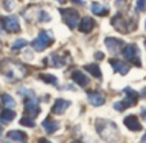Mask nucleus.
<instances>
[{"label":"nucleus","mask_w":146,"mask_h":143,"mask_svg":"<svg viewBox=\"0 0 146 143\" xmlns=\"http://www.w3.org/2000/svg\"><path fill=\"white\" fill-rule=\"evenodd\" d=\"M136 9L139 10V12H145L146 10V0H137Z\"/></svg>","instance_id":"c85d7f7f"},{"label":"nucleus","mask_w":146,"mask_h":143,"mask_svg":"<svg viewBox=\"0 0 146 143\" xmlns=\"http://www.w3.org/2000/svg\"><path fill=\"white\" fill-rule=\"evenodd\" d=\"M109 63L111 64V67H113L114 71L118 72V74H121V75H127L128 74L129 64L126 63V62L119 61V59H115V58H111L110 61H109Z\"/></svg>","instance_id":"9d476101"},{"label":"nucleus","mask_w":146,"mask_h":143,"mask_svg":"<svg viewBox=\"0 0 146 143\" xmlns=\"http://www.w3.org/2000/svg\"><path fill=\"white\" fill-rule=\"evenodd\" d=\"M72 80L76 83V84H78L80 87L85 88L86 85H88V83H90V79H88L87 76H86L85 74H83L82 71H80V70H76V71L72 72Z\"/></svg>","instance_id":"ddd939ff"},{"label":"nucleus","mask_w":146,"mask_h":143,"mask_svg":"<svg viewBox=\"0 0 146 143\" xmlns=\"http://www.w3.org/2000/svg\"><path fill=\"white\" fill-rule=\"evenodd\" d=\"M69 105H71V102H69V101H66V99L59 98V99L55 101V103H54L51 111H53L54 113H56V115H62V113L66 112V110L69 107Z\"/></svg>","instance_id":"4468645a"},{"label":"nucleus","mask_w":146,"mask_h":143,"mask_svg":"<svg viewBox=\"0 0 146 143\" xmlns=\"http://www.w3.org/2000/svg\"><path fill=\"white\" fill-rule=\"evenodd\" d=\"M117 1H122V0H117Z\"/></svg>","instance_id":"e433bc0d"},{"label":"nucleus","mask_w":146,"mask_h":143,"mask_svg":"<svg viewBox=\"0 0 146 143\" xmlns=\"http://www.w3.org/2000/svg\"><path fill=\"white\" fill-rule=\"evenodd\" d=\"M95 58L96 59H100V61H101V59H104V53H101V52H96V53H95Z\"/></svg>","instance_id":"c756f323"},{"label":"nucleus","mask_w":146,"mask_h":143,"mask_svg":"<svg viewBox=\"0 0 146 143\" xmlns=\"http://www.w3.org/2000/svg\"><path fill=\"white\" fill-rule=\"evenodd\" d=\"M124 93H126V98L122 102H115L114 103V108L117 111H124L126 108L131 107V106H135L139 101L140 94L136 92V90L131 89V88H126L124 89Z\"/></svg>","instance_id":"20e7f679"},{"label":"nucleus","mask_w":146,"mask_h":143,"mask_svg":"<svg viewBox=\"0 0 146 143\" xmlns=\"http://www.w3.org/2000/svg\"><path fill=\"white\" fill-rule=\"evenodd\" d=\"M14 117H15V112H14V111H12V108H7V110L3 111L0 120L4 121V123H9V121L14 120Z\"/></svg>","instance_id":"4be33fe9"},{"label":"nucleus","mask_w":146,"mask_h":143,"mask_svg":"<svg viewBox=\"0 0 146 143\" xmlns=\"http://www.w3.org/2000/svg\"><path fill=\"white\" fill-rule=\"evenodd\" d=\"M26 45H27V41H26L25 39H18V40H15L14 43H13L12 49L13 50H17V49H21V48H23V46H26Z\"/></svg>","instance_id":"a878e982"},{"label":"nucleus","mask_w":146,"mask_h":143,"mask_svg":"<svg viewBox=\"0 0 146 143\" xmlns=\"http://www.w3.org/2000/svg\"><path fill=\"white\" fill-rule=\"evenodd\" d=\"M141 141H142V142H146V133H145V136L141 138Z\"/></svg>","instance_id":"72a5a7b5"},{"label":"nucleus","mask_w":146,"mask_h":143,"mask_svg":"<svg viewBox=\"0 0 146 143\" xmlns=\"http://www.w3.org/2000/svg\"><path fill=\"white\" fill-rule=\"evenodd\" d=\"M19 123H21V125L28 126V128H33V126L36 125V124H35V120H33V117H31V116H28V115L23 116V117L21 119Z\"/></svg>","instance_id":"393cba45"},{"label":"nucleus","mask_w":146,"mask_h":143,"mask_svg":"<svg viewBox=\"0 0 146 143\" xmlns=\"http://www.w3.org/2000/svg\"><path fill=\"white\" fill-rule=\"evenodd\" d=\"M1 48H3V44H1V41H0V50H1Z\"/></svg>","instance_id":"f704fd0d"},{"label":"nucleus","mask_w":146,"mask_h":143,"mask_svg":"<svg viewBox=\"0 0 146 143\" xmlns=\"http://www.w3.org/2000/svg\"><path fill=\"white\" fill-rule=\"evenodd\" d=\"M91 10H92L94 14L100 15V17H105V15H108V13H109L108 8H105L101 4H98V3H94V4L91 5Z\"/></svg>","instance_id":"aec40b11"},{"label":"nucleus","mask_w":146,"mask_h":143,"mask_svg":"<svg viewBox=\"0 0 146 143\" xmlns=\"http://www.w3.org/2000/svg\"><path fill=\"white\" fill-rule=\"evenodd\" d=\"M8 138L10 141H15V142H25L27 141V134L21 130H12L8 133Z\"/></svg>","instance_id":"a211bd4d"},{"label":"nucleus","mask_w":146,"mask_h":143,"mask_svg":"<svg viewBox=\"0 0 146 143\" xmlns=\"http://www.w3.org/2000/svg\"><path fill=\"white\" fill-rule=\"evenodd\" d=\"M54 41V36L51 34V31H41L38 34V36L35 39V40L31 43L32 48L37 52H42L45 50L48 46H50Z\"/></svg>","instance_id":"7ed1b4c3"},{"label":"nucleus","mask_w":146,"mask_h":143,"mask_svg":"<svg viewBox=\"0 0 146 143\" xmlns=\"http://www.w3.org/2000/svg\"><path fill=\"white\" fill-rule=\"evenodd\" d=\"M124 125L132 132H140L142 128V125L140 124L139 119H137L136 115H129L124 119Z\"/></svg>","instance_id":"f8f14e48"},{"label":"nucleus","mask_w":146,"mask_h":143,"mask_svg":"<svg viewBox=\"0 0 146 143\" xmlns=\"http://www.w3.org/2000/svg\"><path fill=\"white\" fill-rule=\"evenodd\" d=\"M1 132H3V128H1V125H0V134H1Z\"/></svg>","instance_id":"c9c22d12"},{"label":"nucleus","mask_w":146,"mask_h":143,"mask_svg":"<svg viewBox=\"0 0 146 143\" xmlns=\"http://www.w3.org/2000/svg\"><path fill=\"white\" fill-rule=\"evenodd\" d=\"M50 19H51L50 14H49L48 12H45V10H41L40 15H38V21H40V22H49Z\"/></svg>","instance_id":"cd10ccee"},{"label":"nucleus","mask_w":146,"mask_h":143,"mask_svg":"<svg viewBox=\"0 0 146 143\" xmlns=\"http://www.w3.org/2000/svg\"><path fill=\"white\" fill-rule=\"evenodd\" d=\"M87 97H88V101L91 102V105L96 106V107L98 106H103L104 102H105V97L99 92H88Z\"/></svg>","instance_id":"2eb2a0df"},{"label":"nucleus","mask_w":146,"mask_h":143,"mask_svg":"<svg viewBox=\"0 0 146 143\" xmlns=\"http://www.w3.org/2000/svg\"><path fill=\"white\" fill-rule=\"evenodd\" d=\"M123 40L117 38H106L105 39V45L109 49V52L113 54H119L121 53V49L123 48Z\"/></svg>","instance_id":"1a4fd4ad"},{"label":"nucleus","mask_w":146,"mask_h":143,"mask_svg":"<svg viewBox=\"0 0 146 143\" xmlns=\"http://www.w3.org/2000/svg\"><path fill=\"white\" fill-rule=\"evenodd\" d=\"M42 126H44V129L46 130V133L53 134L54 132L58 130V128H59V123H56V121L51 120L50 117H48V119H45V120L42 121Z\"/></svg>","instance_id":"f3484780"},{"label":"nucleus","mask_w":146,"mask_h":143,"mask_svg":"<svg viewBox=\"0 0 146 143\" xmlns=\"http://www.w3.org/2000/svg\"><path fill=\"white\" fill-rule=\"evenodd\" d=\"M85 70L87 72H90L94 77H98V79H101V71H100V67H99L98 63H90V64H86Z\"/></svg>","instance_id":"412c9836"},{"label":"nucleus","mask_w":146,"mask_h":143,"mask_svg":"<svg viewBox=\"0 0 146 143\" xmlns=\"http://www.w3.org/2000/svg\"><path fill=\"white\" fill-rule=\"evenodd\" d=\"M140 95H141L142 98H146V88H145V89H142V92L140 93Z\"/></svg>","instance_id":"473e14b6"},{"label":"nucleus","mask_w":146,"mask_h":143,"mask_svg":"<svg viewBox=\"0 0 146 143\" xmlns=\"http://www.w3.org/2000/svg\"><path fill=\"white\" fill-rule=\"evenodd\" d=\"M3 7L7 12H12L13 8H14V0H4L3 1Z\"/></svg>","instance_id":"bb28decb"},{"label":"nucleus","mask_w":146,"mask_h":143,"mask_svg":"<svg viewBox=\"0 0 146 143\" xmlns=\"http://www.w3.org/2000/svg\"><path fill=\"white\" fill-rule=\"evenodd\" d=\"M50 63L53 67H56V68H60V67H63L64 64H66V58L62 56H59V54L56 53H53L50 56Z\"/></svg>","instance_id":"6ab92c4d"},{"label":"nucleus","mask_w":146,"mask_h":143,"mask_svg":"<svg viewBox=\"0 0 146 143\" xmlns=\"http://www.w3.org/2000/svg\"><path fill=\"white\" fill-rule=\"evenodd\" d=\"M141 117L146 121V107H144V108L141 110Z\"/></svg>","instance_id":"7c9ffc66"},{"label":"nucleus","mask_w":146,"mask_h":143,"mask_svg":"<svg viewBox=\"0 0 146 143\" xmlns=\"http://www.w3.org/2000/svg\"><path fill=\"white\" fill-rule=\"evenodd\" d=\"M96 130L100 134V137L105 141H117L119 138V130L115 123L104 119L96 120Z\"/></svg>","instance_id":"f257e3e1"},{"label":"nucleus","mask_w":146,"mask_h":143,"mask_svg":"<svg viewBox=\"0 0 146 143\" xmlns=\"http://www.w3.org/2000/svg\"><path fill=\"white\" fill-rule=\"evenodd\" d=\"M3 27L5 28V31L12 34H17L21 31V25L18 22V18L15 15H8L3 19Z\"/></svg>","instance_id":"6e6552de"},{"label":"nucleus","mask_w":146,"mask_h":143,"mask_svg":"<svg viewBox=\"0 0 146 143\" xmlns=\"http://www.w3.org/2000/svg\"><path fill=\"white\" fill-rule=\"evenodd\" d=\"M73 3H76V4H78V5H85V1L83 0H72Z\"/></svg>","instance_id":"2f4dec72"},{"label":"nucleus","mask_w":146,"mask_h":143,"mask_svg":"<svg viewBox=\"0 0 146 143\" xmlns=\"http://www.w3.org/2000/svg\"><path fill=\"white\" fill-rule=\"evenodd\" d=\"M62 17H63L64 22L68 25L69 28H76L78 25H80V14L76 9H72V8H66V9H59Z\"/></svg>","instance_id":"0eeeda50"},{"label":"nucleus","mask_w":146,"mask_h":143,"mask_svg":"<svg viewBox=\"0 0 146 143\" xmlns=\"http://www.w3.org/2000/svg\"><path fill=\"white\" fill-rule=\"evenodd\" d=\"M40 77L42 81H45L46 84H53V85H55L56 83H58V79H56L54 75H50V74H40Z\"/></svg>","instance_id":"5701e85b"},{"label":"nucleus","mask_w":146,"mask_h":143,"mask_svg":"<svg viewBox=\"0 0 146 143\" xmlns=\"http://www.w3.org/2000/svg\"><path fill=\"white\" fill-rule=\"evenodd\" d=\"M3 102H4V105H5V107L7 108H14L15 107V101H14V98H12L9 94H3Z\"/></svg>","instance_id":"b1692460"},{"label":"nucleus","mask_w":146,"mask_h":143,"mask_svg":"<svg viewBox=\"0 0 146 143\" xmlns=\"http://www.w3.org/2000/svg\"><path fill=\"white\" fill-rule=\"evenodd\" d=\"M94 27H95V21H94L91 17H85L80 22V27L78 28H80L81 32L87 34V32H90Z\"/></svg>","instance_id":"dca6fc26"},{"label":"nucleus","mask_w":146,"mask_h":143,"mask_svg":"<svg viewBox=\"0 0 146 143\" xmlns=\"http://www.w3.org/2000/svg\"><path fill=\"white\" fill-rule=\"evenodd\" d=\"M0 72L10 81H17L21 80L26 75V71L23 67L18 63H7V62H1L0 63Z\"/></svg>","instance_id":"f03ea898"},{"label":"nucleus","mask_w":146,"mask_h":143,"mask_svg":"<svg viewBox=\"0 0 146 143\" xmlns=\"http://www.w3.org/2000/svg\"><path fill=\"white\" fill-rule=\"evenodd\" d=\"M123 57L128 62L133 63L135 66H141V53H140V49L136 44H128L123 49Z\"/></svg>","instance_id":"39448f33"},{"label":"nucleus","mask_w":146,"mask_h":143,"mask_svg":"<svg viewBox=\"0 0 146 143\" xmlns=\"http://www.w3.org/2000/svg\"><path fill=\"white\" fill-rule=\"evenodd\" d=\"M25 112L27 113L28 116H31V117H36V116L41 112L38 101L36 99L35 94H33L32 92H31L25 99Z\"/></svg>","instance_id":"423d86ee"},{"label":"nucleus","mask_w":146,"mask_h":143,"mask_svg":"<svg viewBox=\"0 0 146 143\" xmlns=\"http://www.w3.org/2000/svg\"><path fill=\"white\" fill-rule=\"evenodd\" d=\"M111 25L118 31H121V32H123V34H127V31H128V22L124 21L123 15H122L121 13H118V14L111 19Z\"/></svg>","instance_id":"9b49d317"}]
</instances>
